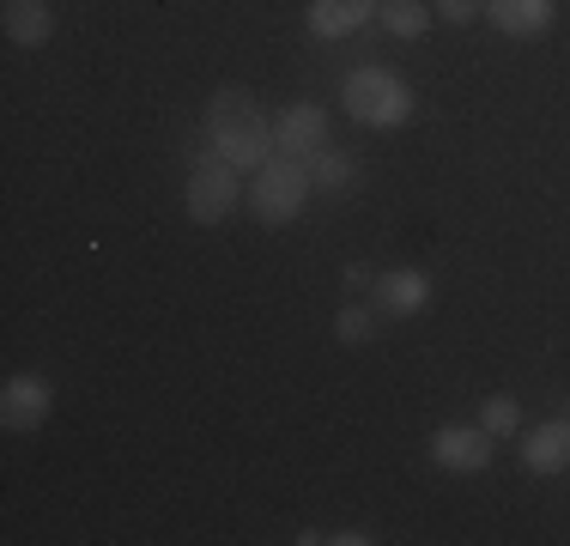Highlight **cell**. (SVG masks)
Here are the masks:
<instances>
[{"label":"cell","instance_id":"obj_15","mask_svg":"<svg viewBox=\"0 0 570 546\" xmlns=\"http://www.w3.org/2000/svg\"><path fill=\"white\" fill-rule=\"evenodd\" d=\"M480 426L492 437H522V401H510V394H485V401H480Z\"/></svg>","mask_w":570,"mask_h":546},{"label":"cell","instance_id":"obj_11","mask_svg":"<svg viewBox=\"0 0 570 546\" xmlns=\"http://www.w3.org/2000/svg\"><path fill=\"white\" fill-rule=\"evenodd\" d=\"M522 468L540 474V480L570 468V419H547V426L522 431Z\"/></svg>","mask_w":570,"mask_h":546},{"label":"cell","instance_id":"obj_7","mask_svg":"<svg viewBox=\"0 0 570 546\" xmlns=\"http://www.w3.org/2000/svg\"><path fill=\"white\" fill-rule=\"evenodd\" d=\"M274 140H279V153H292V158H316L322 146H334L328 140V109L322 104H285L274 116Z\"/></svg>","mask_w":570,"mask_h":546},{"label":"cell","instance_id":"obj_19","mask_svg":"<svg viewBox=\"0 0 570 546\" xmlns=\"http://www.w3.org/2000/svg\"><path fill=\"white\" fill-rule=\"evenodd\" d=\"M364 540H376V535H364V528H334L328 546H364Z\"/></svg>","mask_w":570,"mask_h":546},{"label":"cell","instance_id":"obj_13","mask_svg":"<svg viewBox=\"0 0 570 546\" xmlns=\"http://www.w3.org/2000/svg\"><path fill=\"white\" fill-rule=\"evenodd\" d=\"M309 176H316L322 195H352V183H358V158L341 153V146H322V153L309 158Z\"/></svg>","mask_w":570,"mask_h":546},{"label":"cell","instance_id":"obj_17","mask_svg":"<svg viewBox=\"0 0 570 546\" xmlns=\"http://www.w3.org/2000/svg\"><path fill=\"white\" fill-rule=\"evenodd\" d=\"M431 12H438V19H450V25H473L485 12V0H431Z\"/></svg>","mask_w":570,"mask_h":546},{"label":"cell","instance_id":"obj_8","mask_svg":"<svg viewBox=\"0 0 570 546\" xmlns=\"http://www.w3.org/2000/svg\"><path fill=\"white\" fill-rule=\"evenodd\" d=\"M376 7H383V0H309L304 25H309L316 43H346V37H358L364 25L376 19Z\"/></svg>","mask_w":570,"mask_h":546},{"label":"cell","instance_id":"obj_1","mask_svg":"<svg viewBox=\"0 0 570 546\" xmlns=\"http://www.w3.org/2000/svg\"><path fill=\"white\" fill-rule=\"evenodd\" d=\"M207 140L213 153L225 164H237V170H262L267 158H274V116H262V104L249 98L243 86H225L213 91L207 104Z\"/></svg>","mask_w":570,"mask_h":546},{"label":"cell","instance_id":"obj_12","mask_svg":"<svg viewBox=\"0 0 570 546\" xmlns=\"http://www.w3.org/2000/svg\"><path fill=\"white\" fill-rule=\"evenodd\" d=\"M7 37L19 49H43L56 37V12L49 0H7Z\"/></svg>","mask_w":570,"mask_h":546},{"label":"cell","instance_id":"obj_10","mask_svg":"<svg viewBox=\"0 0 570 546\" xmlns=\"http://www.w3.org/2000/svg\"><path fill=\"white\" fill-rule=\"evenodd\" d=\"M485 19H492L504 37H515V43H534V37L552 31L559 0H485Z\"/></svg>","mask_w":570,"mask_h":546},{"label":"cell","instance_id":"obj_5","mask_svg":"<svg viewBox=\"0 0 570 546\" xmlns=\"http://www.w3.org/2000/svg\"><path fill=\"white\" fill-rule=\"evenodd\" d=\"M492 443L498 437L485 426H438L431 431V461H438L443 474H485Z\"/></svg>","mask_w":570,"mask_h":546},{"label":"cell","instance_id":"obj_9","mask_svg":"<svg viewBox=\"0 0 570 546\" xmlns=\"http://www.w3.org/2000/svg\"><path fill=\"white\" fill-rule=\"evenodd\" d=\"M431 273L425 267H389L376 273V310H389V316H425L431 310Z\"/></svg>","mask_w":570,"mask_h":546},{"label":"cell","instance_id":"obj_20","mask_svg":"<svg viewBox=\"0 0 570 546\" xmlns=\"http://www.w3.org/2000/svg\"><path fill=\"white\" fill-rule=\"evenodd\" d=\"M564 419H570V413H564Z\"/></svg>","mask_w":570,"mask_h":546},{"label":"cell","instance_id":"obj_18","mask_svg":"<svg viewBox=\"0 0 570 546\" xmlns=\"http://www.w3.org/2000/svg\"><path fill=\"white\" fill-rule=\"evenodd\" d=\"M371 285H376V267L371 262H352L346 267V292H371Z\"/></svg>","mask_w":570,"mask_h":546},{"label":"cell","instance_id":"obj_3","mask_svg":"<svg viewBox=\"0 0 570 546\" xmlns=\"http://www.w3.org/2000/svg\"><path fill=\"white\" fill-rule=\"evenodd\" d=\"M316 195V176H309V158H292V153H274L262 170L249 176V213L262 225H292L304 213V201Z\"/></svg>","mask_w":570,"mask_h":546},{"label":"cell","instance_id":"obj_4","mask_svg":"<svg viewBox=\"0 0 570 546\" xmlns=\"http://www.w3.org/2000/svg\"><path fill=\"white\" fill-rule=\"evenodd\" d=\"M243 201H249V188H243L237 164H225L219 153H200L195 170H188V188H183L188 218H195V225H225Z\"/></svg>","mask_w":570,"mask_h":546},{"label":"cell","instance_id":"obj_14","mask_svg":"<svg viewBox=\"0 0 570 546\" xmlns=\"http://www.w3.org/2000/svg\"><path fill=\"white\" fill-rule=\"evenodd\" d=\"M376 25H383L389 37H401V43H413V37H425L431 7L425 0H383V7H376Z\"/></svg>","mask_w":570,"mask_h":546},{"label":"cell","instance_id":"obj_16","mask_svg":"<svg viewBox=\"0 0 570 546\" xmlns=\"http://www.w3.org/2000/svg\"><path fill=\"white\" fill-rule=\"evenodd\" d=\"M334 340H341V347H371L376 340V310L371 304H346L341 316H334Z\"/></svg>","mask_w":570,"mask_h":546},{"label":"cell","instance_id":"obj_6","mask_svg":"<svg viewBox=\"0 0 570 546\" xmlns=\"http://www.w3.org/2000/svg\"><path fill=\"white\" fill-rule=\"evenodd\" d=\"M49 407H56V389H49V377H37V371H19V377H7V389H0V426L7 431H37L49 419Z\"/></svg>","mask_w":570,"mask_h":546},{"label":"cell","instance_id":"obj_2","mask_svg":"<svg viewBox=\"0 0 570 546\" xmlns=\"http://www.w3.org/2000/svg\"><path fill=\"white\" fill-rule=\"evenodd\" d=\"M341 104L352 121H364V128H406L413 121V86L395 74V67H352V74L341 79Z\"/></svg>","mask_w":570,"mask_h":546}]
</instances>
